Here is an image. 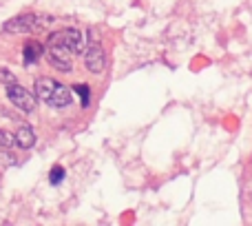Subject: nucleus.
Returning a JSON list of instances; mask_svg holds the SVG:
<instances>
[{"label": "nucleus", "mask_w": 252, "mask_h": 226, "mask_svg": "<svg viewBox=\"0 0 252 226\" xmlns=\"http://www.w3.org/2000/svg\"><path fill=\"white\" fill-rule=\"evenodd\" d=\"M33 91L38 96L40 102L53 107V109H64L73 102V93H71L69 87H64L62 82L53 78H47V75H40L33 82Z\"/></svg>", "instance_id": "nucleus-1"}, {"label": "nucleus", "mask_w": 252, "mask_h": 226, "mask_svg": "<svg viewBox=\"0 0 252 226\" xmlns=\"http://www.w3.org/2000/svg\"><path fill=\"white\" fill-rule=\"evenodd\" d=\"M56 25V18L47 16V13H22V16L9 18L2 25L4 34H40V31H49Z\"/></svg>", "instance_id": "nucleus-2"}, {"label": "nucleus", "mask_w": 252, "mask_h": 226, "mask_svg": "<svg viewBox=\"0 0 252 226\" xmlns=\"http://www.w3.org/2000/svg\"><path fill=\"white\" fill-rule=\"evenodd\" d=\"M84 67H87L89 74H102L106 67V58H104V49H102V42L97 38L95 31L89 29L87 34V44H84Z\"/></svg>", "instance_id": "nucleus-3"}, {"label": "nucleus", "mask_w": 252, "mask_h": 226, "mask_svg": "<svg viewBox=\"0 0 252 226\" xmlns=\"http://www.w3.org/2000/svg\"><path fill=\"white\" fill-rule=\"evenodd\" d=\"M49 42H56V44H62L64 49H69L73 56H80V53L84 51V36L80 29H75V27H66V29L62 31H56V34H51V38H49Z\"/></svg>", "instance_id": "nucleus-4"}, {"label": "nucleus", "mask_w": 252, "mask_h": 226, "mask_svg": "<svg viewBox=\"0 0 252 226\" xmlns=\"http://www.w3.org/2000/svg\"><path fill=\"white\" fill-rule=\"evenodd\" d=\"M44 56H47L49 65L53 67L56 71L60 74H69L73 69V53L69 49H64L62 44H56V42H49V47L44 49Z\"/></svg>", "instance_id": "nucleus-5"}, {"label": "nucleus", "mask_w": 252, "mask_h": 226, "mask_svg": "<svg viewBox=\"0 0 252 226\" xmlns=\"http://www.w3.org/2000/svg\"><path fill=\"white\" fill-rule=\"evenodd\" d=\"M7 98H9V102H11L16 109H20L22 113H33L35 107H38V96L31 93L29 89L20 87L18 82L7 87Z\"/></svg>", "instance_id": "nucleus-6"}, {"label": "nucleus", "mask_w": 252, "mask_h": 226, "mask_svg": "<svg viewBox=\"0 0 252 226\" xmlns=\"http://www.w3.org/2000/svg\"><path fill=\"white\" fill-rule=\"evenodd\" d=\"M40 58H42V44L35 42V40H29L22 47V62H25V67H33Z\"/></svg>", "instance_id": "nucleus-7"}, {"label": "nucleus", "mask_w": 252, "mask_h": 226, "mask_svg": "<svg viewBox=\"0 0 252 226\" xmlns=\"http://www.w3.org/2000/svg\"><path fill=\"white\" fill-rule=\"evenodd\" d=\"M35 144V133L29 124H20L16 131V147L20 149H31Z\"/></svg>", "instance_id": "nucleus-8"}, {"label": "nucleus", "mask_w": 252, "mask_h": 226, "mask_svg": "<svg viewBox=\"0 0 252 226\" xmlns=\"http://www.w3.org/2000/svg\"><path fill=\"white\" fill-rule=\"evenodd\" d=\"M73 93H78L80 96V105H82L84 109L91 105V89H89V84H84V82L73 84Z\"/></svg>", "instance_id": "nucleus-9"}, {"label": "nucleus", "mask_w": 252, "mask_h": 226, "mask_svg": "<svg viewBox=\"0 0 252 226\" xmlns=\"http://www.w3.org/2000/svg\"><path fill=\"white\" fill-rule=\"evenodd\" d=\"M62 180H64V169H62V166H53L51 173H49V182H51L53 187H58V184H62Z\"/></svg>", "instance_id": "nucleus-10"}, {"label": "nucleus", "mask_w": 252, "mask_h": 226, "mask_svg": "<svg viewBox=\"0 0 252 226\" xmlns=\"http://www.w3.org/2000/svg\"><path fill=\"white\" fill-rule=\"evenodd\" d=\"M0 147H4V149L16 147V135H11L9 131L0 129Z\"/></svg>", "instance_id": "nucleus-11"}, {"label": "nucleus", "mask_w": 252, "mask_h": 226, "mask_svg": "<svg viewBox=\"0 0 252 226\" xmlns=\"http://www.w3.org/2000/svg\"><path fill=\"white\" fill-rule=\"evenodd\" d=\"M16 82H18L16 75L2 67V69H0V84H4V89H7V87H11V84H16Z\"/></svg>", "instance_id": "nucleus-12"}]
</instances>
